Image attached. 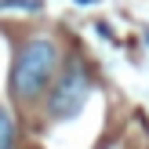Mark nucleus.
Instances as JSON below:
<instances>
[{"label": "nucleus", "instance_id": "nucleus-1", "mask_svg": "<svg viewBox=\"0 0 149 149\" xmlns=\"http://www.w3.org/2000/svg\"><path fill=\"white\" fill-rule=\"evenodd\" d=\"M55 65H58L55 40H47V36L29 40L26 47L15 55V65H11V95L18 102H36L44 91H47L51 77H55Z\"/></svg>", "mask_w": 149, "mask_h": 149}, {"label": "nucleus", "instance_id": "nucleus-2", "mask_svg": "<svg viewBox=\"0 0 149 149\" xmlns=\"http://www.w3.org/2000/svg\"><path fill=\"white\" fill-rule=\"evenodd\" d=\"M87 95H91V77H87V69H84L80 62H69V65H65V73L55 80V87H51L47 113L55 116V120L77 116L80 109H84Z\"/></svg>", "mask_w": 149, "mask_h": 149}, {"label": "nucleus", "instance_id": "nucleus-3", "mask_svg": "<svg viewBox=\"0 0 149 149\" xmlns=\"http://www.w3.org/2000/svg\"><path fill=\"white\" fill-rule=\"evenodd\" d=\"M15 138H18V124L7 109H0V149H15Z\"/></svg>", "mask_w": 149, "mask_h": 149}, {"label": "nucleus", "instance_id": "nucleus-4", "mask_svg": "<svg viewBox=\"0 0 149 149\" xmlns=\"http://www.w3.org/2000/svg\"><path fill=\"white\" fill-rule=\"evenodd\" d=\"M77 4H91V0H77Z\"/></svg>", "mask_w": 149, "mask_h": 149}]
</instances>
